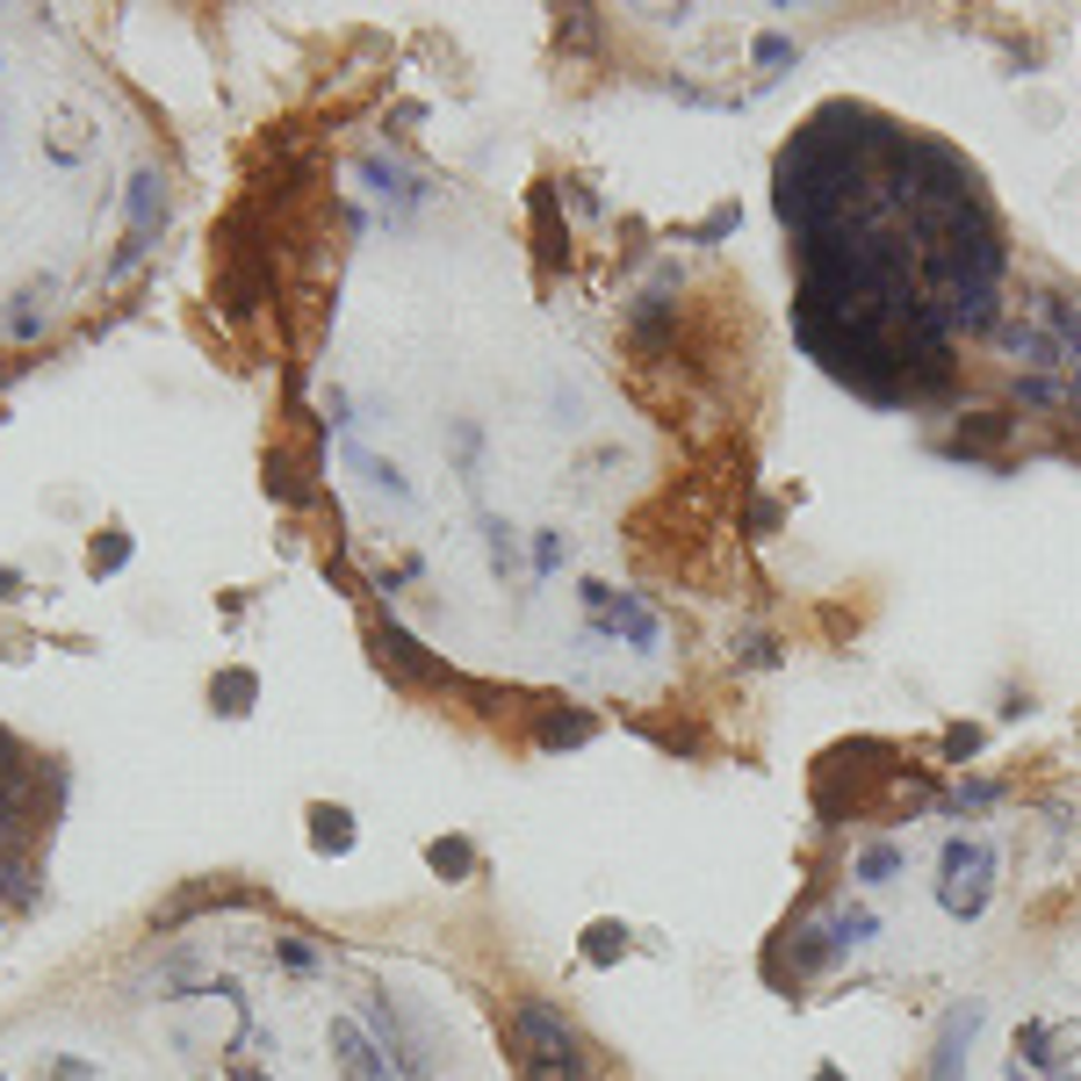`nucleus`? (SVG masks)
<instances>
[{"label": "nucleus", "instance_id": "obj_1", "mask_svg": "<svg viewBox=\"0 0 1081 1081\" xmlns=\"http://www.w3.org/2000/svg\"><path fill=\"white\" fill-rule=\"evenodd\" d=\"M512 1053H520V1074L527 1081H606L591 1045L577 1039V1024L548 1002H520L512 1010Z\"/></svg>", "mask_w": 1081, "mask_h": 1081}, {"label": "nucleus", "instance_id": "obj_2", "mask_svg": "<svg viewBox=\"0 0 1081 1081\" xmlns=\"http://www.w3.org/2000/svg\"><path fill=\"white\" fill-rule=\"evenodd\" d=\"M987 873H995V858H987V844H952L945 851V908L952 916H981L987 902Z\"/></svg>", "mask_w": 1081, "mask_h": 1081}, {"label": "nucleus", "instance_id": "obj_3", "mask_svg": "<svg viewBox=\"0 0 1081 1081\" xmlns=\"http://www.w3.org/2000/svg\"><path fill=\"white\" fill-rule=\"evenodd\" d=\"M124 209H130V238L137 246H151V238H159V224H166V180L151 174H130V195H124Z\"/></svg>", "mask_w": 1081, "mask_h": 1081}, {"label": "nucleus", "instance_id": "obj_4", "mask_svg": "<svg viewBox=\"0 0 1081 1081\" xmlns=\"http://www.w3.org/2000/svg\"><path fill=\"white\" fill-rule=\"evenodd\" d=\"M332 1045H340V1060H346V1068H354L361 1081H383V1074H390V1060L375 1053V1045L361 1039V1031L346 1024V1016H340V1024H332Z\"/></svg>", "mask_w": 1081, "mask_h": 1081}, {"label": "nucleus", "instance_id": "obj_5", "mask_svg": "<svg viewBox=\"0 0 1081 1081\" xmlns=\"http://www.w3.org/2000/svg\"><path fill=\"white\" fill-rule=\"evenodd\" d=\"M973 1024H981V1010H959L952 1024H945V1039H937V1074H931V1081H959V1060H966Z\"/></svg>", "mask_w": 1081, "mask_h": 1081}, {"label": "nucleus", "instance_id": "obj_6", "mask_svg": "<svg viewBox=\"0 0 1081 1081\" xmlns=\"http://www.w3.org/2000/svg\"><path fill=\"white\" fill-rule=\"evenodd\" d=\"M311 844L332 851V858L354 851V815H346V808H311Z\"/></svg>", "mask_w": 1081, "mask_h": 1081}, {"label": "nucleus", "instance_id": "obj_7", "mask_svg": "<svg viewBox=\"0 0 1081 1081\" xmlns=\"http://www.w3.org/2000/svg\"><path fill=\"white\" fill-rule=\"evenodd\" d=\"M124 562H130V534H124V527H109V534L87 541V570H95V577H116Z\"/></svg>", "mask_w": 1081, "mask_h": 1081}, {"label": "nucleus", "instance_id": "obj_8", "mask_svg": "<svg viewBox=\"0 0 1081 1081\" xmlns=\"http://www.w3.org/2000/svg\"><path fill=\"white\" fill-rule=\"evenodd\" d=\"M209 699H217L224 714H246V699H253V671H224L217 685H209Z\"/></svg>", "mask_w": 1081, "mask_h": 1081}, {"label": "nucleus", "instance_id": "obj_9", "mask_svg": "<svg viewBox=\"0 0 1081 1081\" xmlns=\"http://www.w3.org/2000/svg\"><path fill=\"white\" fill-rule=\"evenodd\" d=\"M425 858H433V873H469V844H433Z\"/></svg>", "mask_w": 1081, "mask_h": 1081}, {"label": "nucleus", "instance_id": "obj_10", "mask_svg": "<svg viewBox=\"0 0 1081 1081\" xmlns=\"http://www.w3.org/2000/svg\"><path fill=\"white\" fill-rule=\"evenodd\" d=\"M620 945H628V931H613V923H599V931H591V959H613Z\"/></svg>", "mask_w": 1081, "mask_h": 1081}, {"label": "nucleus", "instance_id": "obj_11", "mask_svg": "<svg viewBox=\"0 0 1081 1081\" xmlns=\"http://www.w3.org/2000/svg\"><path fill=\"white\" fill-rule=\"evenodd\" d=\"M0 599H22V570H8V562H0Z\"/></svg>", "mask_w": 1081, "mask_h": 1081}]
</instances>
